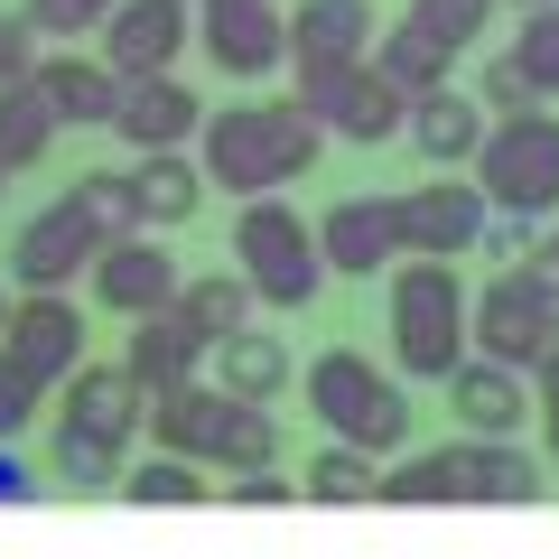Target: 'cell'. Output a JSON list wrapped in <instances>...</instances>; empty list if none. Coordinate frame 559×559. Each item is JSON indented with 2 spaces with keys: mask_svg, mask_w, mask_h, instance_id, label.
I'll list each match as a JSON object with an SVG mask.
<instances>
[{
  "mask_svg": "<svg viewBox=\"0 0 559 559\" xmlns=\"http://www.w3.org/2000/svg\"><path fill=\"white\" fill-rule=\"evenodd\" d=\"M318 140L326 131L299 112V103H234V112H205L197 168H205V187H224V197H280L289 178L318 168Z\"/></svg>",
  "mask_w": 559,
  "mask_h": 559,
  "instance_id": "cell-1",
  "label": "cell"
},
{
  "mask_svg": "<svg viewBox=\"0 0 559 559\" xmlns=\"http://www.w3.org/2000/svg\"><path fill=\"white\" fill-rule=\"evenodd\" d=\"M457 355H466V280H457V261H439V252L392 261V364L411 382H448Z\"/></svg>",
  "mask_w": 559,
  "mask_h": 559,
  "instance_id": "cell-2",
  "label": "cell"
},
{
  "mask_svg": "<svg viewBox=\"0 0 559 559\" xmlns=\"http://www.w3.org/2000/svg\"><path fill=\"white\" fill-rule=\"evenodd\" d=\"M299 392H308V411H318L326 439L364 448V457H392V448L411 439V401L392 392V373H382L364 345H326V355L299 373Z\"/></svg>",
  "mask_w": 559,
  "mask_h": 559,
  "instance_id": "cell-3",
  "label": "cell"
},
{
  "mask_svg": "<svg viewBox=\"0 0 559 559\" xmlns=\"http://www.w3.org/2000/svg\"><path fill=\"white\" fill-rule=\"evenodd\" d=\"M234 271L252 280L261 308H308V299H318V280H326L318 224H308L299 205H280V197H242V215H234Z\"/></svg>",
  "mask_w": 559,
  "mask_h": 559,
  "instance_id": "cell-4",
  "label": "cell"
},
{
  "mask_svg": "<svg viewBox=\"0 0 559 559\" xmlns=\"http://www.w3.org/2000/svg\"><path fill=\"white\" fill-rule=\"evenodd\" d=\"M476 197L503 205V215H559V121H550V103L485 121V140H476Z\"/></svg>",
  "mask_w": 559,
  "mask_h": 559,
  "instance_id": "cell-5",
  "label": "cell"
},
{
  "mask_svg": "<svg viewBox=\"0 0 559 559\" xmlns=\"http://www.w3.org/2000/svg\"><path fill=\"white\" fill-rule=\"evenodd\" d=\"M550 326H559V299L522 271V261H495V280H485L476 308H466V355H495V364H513V373H532L540 345H550Z\"/></svg>",
  "mask_w": 559,
  "mask_h": 559,
  "instance_id": "cell-6",
  "label": "cell"
},
{
  "mask_svg": "<svg viewBox=\"0 0 559 559\" xmlns=\"http://www.w3.org/2000/svg\"><path fill=\"white\" fill-rule=\"evenodd\" d=\"M197 10V47L215 57V75L252 84L271 66H289V10L280 0H187Z\"/></svg>",
  "mask_w": 559,
  "mask_h": 559,
  "instance_id": "cell-7",
  "label": "cell"
},
{
  "mask_svg": "<svg viewBox=\"0 0 559 559\" xmlns=\"http://www.w3.org/2000/svg\"><path fill=\"white\" fill-rule=\"evenodd\" d=\"M0 355L20 364L38 392H57V382L84 364V308L66 299V289H20V308H10V326H0Z\"/></svg>",
  "mask_w": 559,
  "mask_h": 559,
  "instance_id": "cell-8",
  "label": "cell"
},
{
  "mask_svg": "<svg viewBox=\"0 0 559 559\" xmlns=\"http://www.w3.org/2000/svg\"><path fill=\"white\" fill-rule=\"evenodd\" d=\"M485 215H495V205L476 197V178H419V187H401V197H392V234H401V252H439V261L476 252Z\"/></svg>",
  "mask_w": 559,
  "mask_h": 559,
  "instance_id": "cell-9",
  "label": "cell"
},
{
  "mask_svg": "<svg viewBox=\"0 0 559 559\" xmlns=\"http://www.w3.org/2000/svg\"><path fill=\"white\" fill-rule=\"evenodd\" d=\"M187 38H197V10L187 0H112V20H103V66L121 84L131 75H178Z\"/></svg>",
  "mask_w": 559,
  "mask_h": 559,
  "instance_id": "cell-10",
  "label": "cell"
},
{
  "mask_svg": "<svg viewBox=\"0 0 559 559\" xmlns=\"http://www.w3.org/2000/svg\"><path fill=\"white\" fill-rule=\"evenodd\" d=\"M94 224L75 215V197H57V205H38V215L20 224V242H10V271H20V289H66V280H84L94 271Z\"/></svg>",
  "mask_w": 559,
  "mask_h": 559,
  "instance_id": "cell-11",
  "label": "cell"
},
{
  "mask_svg": "<svg viewBox=\"0 0 559 559\" xmlns=\"http://www.w3.org/2000/svg\"><path fill=\"white\" fill-rule=\"evenodd\" d=\"M178 252L168 242H150V234H121V242H103L94 252V299L112 308V318H150V308H168L178 299Z\"/></svg>",
  "mask_w": 559,
  "mask_h": 559,
  "instance_id": "cell-12",
  "label": "cell"
},
{
  "mask_svg": "<svg viewBox=\"0 0 559 559\" xmlns=\"http://www.w3.org/2000/svg\"><path fill=\"white\" fill-rule=\"evenodd\" d=\"M224 419H234V392H215L205 373H187V382H168V392H150V411H140V429L168 448V457H197V466H215V448H224Z\"/></svg>",
  "mask_w": 559,
  "mask_h": 559,
  "instance_id": "cell-13",
  "label": "cell"
},
{
  "mask_svg": "<svg viewBox=\"0 0 559 559\" xmlns=\"http://www.w3.org/2000/svg\"><path fill=\"white\" fill-rule=\"evenodd\" d=\"M140 411H150V392H140L121 364H75V373L57 382V419H66V429H84V439L131 448L140 439Z\"/></svg>",
  "mask_w": 559,
  "mask_h": 559,
  "instance_id": "cell-14",
  "label": "cell"
},
{
  "mask_svg": "<svg viewBox=\"0 0 559 559\" xmlns=\"http://www.w3.org/2000/svg\"><path fill=\"white\" fill-rule=\"evenodd\" d=\"M392 252H401V234H392V197H336L318 215V261L336 280H373V271H392Z\"/></svg>",
  "mask_w": 559,
  "mask_h": 559,
  "instance_id": "cell-15",
  "label": "cell"
},
{
  "mask_svg": "<svg viewBox=\"0 0 559 559\" xmlns=\"http://www.w3.org/2000/svg\"><path fill=\"white\" fill-rule=\"evenodd\" d=\"M448 411L466 419V439H513L522 419H532V373H513V364H495V355H457Z\"/></svg>",
  "mask_w": 559,
  "mask_h": 559,
  "instance_id": "cell-16",
  "label": "cell"
},
{
  "mask_svg": "<svg viewBox=\"0 0 559 559\" xmlns=\"http://www.w3.org/2000/svg\"><path fill=\"white\" fill-rule=\"evenodd\" d=\"M112 131L131 140V150H187V140L205 131V103L187 94L178 75H131L112 103Z\"/></svg>",
  "mask_w": 559,
  "mask_h": 559,
  "instance_id": "cell-17",
  "label": "cell"
},
{
  "mask_svg": "<svg viewBox=\"0 0 559 559\" xmlns=\"http://www.w3.org/2000/svg\"><path fill=\"white\" fill-rule=\"evenodd\" d=\"M121 373H131L140 392H168V382L205 373V336H197V318H187L178 299H168V308H150V318H131V345H121Z\"/></svg>",
  "mask_w": 559,
  "mask_h": 559,
  "instance_id": "cell-18",
  "label": "cell"
},
{
  "mask_svg": "<svg viewBox=\"0 0 559 559\" xmlns=\"http://www.w3.org/2000/svg\"><path fill=\"white\" fill-rule=\"evenodd\" d=\"M485 103L476 94H457V84H429V94H411V112H401V131H411V150L429 168H466L476 159V140H485Z\"/></svg>",
  "mask_w": 559,
  "mask_h": 559,
  "instance_id": "cell-19",
  "label": "cell"
},
{
  "mask_svg": "<svg viewBox=\"0 0 559 559\" xmlns=\"http://www.w3.org/2000/svg\"><path fill=\"white\" fill-rule=\"evenodd\" d=\"M28 84L47 94V112H57V131H112L121 75H112L103 57H38V66H28Z\"/></svg>",
  "mask_w": 559,
  "mask_h": 559,
  "instance_id": "cell-20",
  "label": "cell"
},
{
  "mask_svg": "<svg viewBox=\"0 0 559 559\" xmlns=\"http://www.w3.org/2000/svg\"><path fill=\"white\" fill-rule=\"evenodd\" d=\"M373 0H299L289 10V66H364L373 47Z\"/></svg>",
  "mask_w": 559,
  "mask_h": 559,
  "instance_id": "cell-21",
  "label": "cell"
},
{
  "mask_svg": "<svg viewBox=\"0 0 559 559\" xmlns=\"http://www.w3.org/2000/svg\"><path fill=\"white\" fill-rule=\"evenodd\" d=\"M289 373H299V364H289V345H280L271 326H242V336L205 345V382L234 392V401H280V392H289Z\"/></svg>",
  "mask_w": 559,
  "mask_h": 559,
  "instance_id": "cell-22",
  "label": "cell"
},
{
  "mask_svg": "<svg viewBox=\"0 0 559 559\" xmlns=\"http://www.w3.org/2000/svg\"><path fill=\"white\" fill-rule=\"evenodd\" d=\"M131 205H140V234H178L205 205V168L187 150H140L131 159Z\"/></svg>",
  "mask_w": 559,
  "mask_h": 559,
  "instance_id": "cell-23",
  "label": "cell"
},
{
  "mask_svg": "<svg viewBox=\"0 0 559 559\" xmlns=\"http://www.w3.org/2000/svg\"><path fill=\"white\" fill-rule=\"evenodd\" d=\"M466 503H540V457L522 439H457Z\"/></svg>",
  "mask_w": 559,
  "mask_h": 559,
  "instance_id": "cell-24",
  "label": "cell"
},
{
  "mask_svg": "<svg viewBox=\"0 0 559 559\" xmlns=\"http://www.w3.org/2000/svg\"><path fill=\"white\" fill-rule=\"evenodd\" d=\"M364 66H373L382 84H392V94H429V84H448V47L429 38V28L419 20H392V28H373V47H364Z\"/></svg>",
  "mask_w": 559,
  "mask_h": 559,
  "instance_id": "cell-25",
  "label": "cell"
},
{
  "mask_svg": "<svg viewBox=\"0 0 559 559\" xmlns=\"http://www.w3.org/2000/svg\"><path fill=\"white\" fill-rule=\"evenodd\" d=\"M401 112H411V94H392L373 66H355V75L336 84V103H326V131L355 140V150H382V140L401 131Z\"/></svg>",
  "mask_w": 559,
  "mask_h": 559,
  "instance_id": "cell-26",
  "label": "cell"
},
{
  "mask_svg": "<svg viewBox=\"0 0 559 559\" xmlns=\"http://www.w3.org/2000/svg\"><path fill=\"white\" fill-rule=\"evenodd\" d=\"M47 150H57V112L28 75H10L0 84V168H38Z\"/></svg>",
  "mask_w": 559,
  "mask_h": 559,
  "instance_id": "cell-27",
  "label": "cell"
},
{
  "mask_svg": "<svg viewBox=\"0 0 559 559\" xmlns=\"http://www.w3.org/2000/svg\"><path fill=\"white\" fill-rule=\"evenodd\" d=\"M178 308L197 318V336L215 345V336H242L261 299H252V280H242V271H205V280H178Z\"/></svg>",
  "mask_w": 559,
  "mask_h": 559,
  "instance_id": "cell-28",
  "label": "cell"
},
{
  "mask_svg": "<svg viewBox=\"0 0 559 559\" xmlns=\"http://www.w3.org/2000/svg\"><path fill=\"white\" fill-rule=\"evenodd\" d=\"M373 503H466V485H457V448H419V457L382 466V476H373Z\"/></svg>",
  "mask_w": 559,
  "mask_h": 559,
  "instance_id": "cell-29",
  "label": "cell"
},
{
  "mask_svg": "<svg viewBox=\"0 0 559 559\" xmlns=\"http://www.w3.org/2000/svg\"><path fill=\"white\" fill-rule=\"evenodd\" d=\"M47 485H66V495H103V485H121V448L112 439H84V429H66L47 439Z\"/></svg>",
  "mask_w": 559,
  "mask_h": 559,
  "instance_id": "cell-30",
  "label": "cell"
},
{
  "mask_svg": "<svg viewBox=\"0 0 559 559\" xmlns=\"http://www.w3.org/2000/svg\"><path fill=\"white\" fill-rule=\"evenodd\" d=\"M373 476H382V466L364 457V448H345V439H326L318 457H308V476H299V495H308V503H373Z\"/></svg>",
  "mask_w": 559,
  "mask_h": 559,
  "instance_id": "cell-31",
  "label": "cell"
},
{
  "mask_svg": "<svg viewBox=\"0 0 559 559\" xmlns=\"http://www.w3.org/2000/svg\"><path fill=\"white\" fill-rule=\"evenodd\" d=\"M75 215L94 224V242H121V234H140V205H131V168H94V178L75 187Z\"/></svg>",
  "mask_w": 559,
  "mask_h": 559,
  "instance_id": "cell-32",
  "label": "cell"
},
{
  "mask_svg": "<svg viewBox=\"0 0 559 559\" xmlns=\"http://www.w3.org/2000/svg\"><path fill=\"white\" fill-rule=\"evenodd\" d=\"M121 495H131V503H205V495H215V476H205L197 457H168V448H159V466H131Z\"/></svg>",
  "mask_w": 559,
  "mask_h": 559,
  "instance_id": "cell-33",
  "label": "cell"
},
{
  "mask_svg": "<svg viewBox=\"0 0 559 559\" xmlns=\"http://www.w3.org/2000/svg\"><path fill=\"white\" fill-rule=\"evenodd\" d=\"M215 466H280V419H271V401H234Z\"/></svg>",
  "mask_w": 559,
  "mask_h": 559,
  "instance_id": "cell-34",
  "label": "cell"
},
{
  "mask_svg": "<svg viewBox=\"0 0 559 559\" xmlns=\"http://www.w3.org/2000/svg\"><path fill=\"white\" fill-rule=\"evenodd\" d=\"M513 66H522V75H532V94H540V103L559 94V0H540V10H522Z\"/></svg>",
  "mask_w": 559,
  "mask_h": 559,
  "instance_id": "cell-35",
  "label": "cell"
},
{
  "mask_svg": "<svg viewBox=\"0 0 559 559\" xmlns=\"http://www.w3.org/2000/svg\"><path fill=\"white\" fill-rule=\"evenodd\" d=\"M495 10H503V0H411V20L429 28L448 57H457V47H476V28L495 20Z\"/></svg>",
  "mask_w": 559,
  "mask_h": 559,
  "instance_id": "cell-36",
  "label": "cell"
},
{
  "mask_svg": "<svg viewBox=\"0 0 559 559\" xmlns=\"http://www.w3.org/2000/svg\"><path fill=\"white\" fill-rule=\"evenodd\" d=\"M112 20V0H28V28L38 38H94Z\"/></svg>",
  "mask_w": 559,
  "mask_h": 559,
  "instance_id": "cell-37",
  "label": "cell"
},
{
  "mask_svg": "<svg viewBox=\"0 0 559 559\" xmlns=\"http://www.w3.org/2000/svg\"><path fill=\"white\" fill-rule=\"evenodd\" d=\"M289 495H299V476H280V466H234V485H224V503H242V513H271Z\"/></svg>",
  "mask_w": 559,
  "mask_h": 559,
  "instance_id": "cell-38",
  "label": "cell"
},
{
  "mask_svg": "<svg viewBox=\"0 0 559 559\" xmlns=\"http://www.w3.org/2000/svg\"><path fill=\"white\" fill-rule=\"evenodd\" d=\"M476 103H485V112H532V75H522V66L513 57H495V66H485V75H476Z\"/></svg>",
  "mask_w": 559,
  "mask_h": 559,
  "instance_id": "cell-39",
  "label": "cell"
},
{
  "mask_svg": "<svg viewBox=\"0 0 559 559\" xmlns=\"http://www.w3.org/2000/svg\"><path fill=\"white\" fill-rule=\"evenodd\" d=\"M532 242H540V215H503V205H495L485 234H476V252H485V261H522Z\"/></svg>",
  "mask_w": 559,
  "mask_h": 559,
  "instance_id": "cell-40",
  "label": "cell"
},
{
  "mask_svg": "<svg viewBox=\"0 0 559 559\" xmlns=\"http://www.w3.org/2000/svg\"><path fill=\"white\" fill-rule=\"evenodd\" d=\"M38 401H47V392H38V382H28L10 355H0V439H20L28 419H38Z\"/></svg>",
  "mask_w": 559,
  "mask_h": 559,
  "instance_id": "cell-41",
  "label": "cell"
},
{
  "mask_svg": "<svg viewBox=\"0 0 559 559\" xmlns=\"http://www.w3.org/2000/svg\"><path fill=\"white\" fill-rule=\"evenodd\" d=\"M38 495H47V476H38V466H20V448L0 439V513H20V503H38Z\"/></svg>",
  "mask_w": 559,
  "mask_h": 559,
  "instance_id": "cell-42",
  "label": "cell"
},
{
  "mask_svg": "<svg viewBox=\"0 0 559 559\" xmlns=\"http://www.w3.org/2000/svg\"><path fill=\"white\" fill-rule=\"evenodd\" d=\"M28 66H38V28L0 10V84H10V75H28Z\"/></svg>",
  "mask_w": 559,
  "mask_h": 559,
  "instance_id": "cell-43",
  "label": "cell"
},
{
  "mask_svg": "<svg viewBox=\"0 0 559 559\" xmlns=\"http://www.w3.org/2000/svg\"><path fill=\"white\" fill-rule=\"evenodd\" d=\"M532 401H540V419L559 411V326H550V345H540V364H532Z\"/></svg>",
  "mask_w": 559,
  "mask_h": 559,
  "instance_id": "cell-44",
  "label": "cell"
},
{
  "mask_svg": "<svg viewBox=\"0 0 559 559\" xmlns=\"http://www.w3.org/2000/svg\"><path fill=\"white\" fill-rule=\"evenodd\" d=\"M540 429H550V466H559V411H550V419H540Z\"/></svg>",
  "mask_w": 559,
  "mask_h": 559,
  "instance_id": "cell-45",
  "label": "cell"
},
{
  "mask_svg": "<svg viewBox=\"0 0 559 559\" xmlns=\"http://www.w3.org/2000/svg\"><path fill=\"white\" fill-rule=\"evenodd\" d=\"M0 326H10V289H0Z\"/></svg>",
  "mask_w": 559,
  "mask_h": 559,
  "instance_id": "cell-46",
  "label": "cell"
},
{
  "mask_svg": "<svg viewBox=\"0 0 559 559\" xmlns=\"http://www.w3.org/2000/svg\"><path fill=\"white\" fill-rule=\"evenodd\" d=\"M513 10H540V0H513Z\"/></svg>",
  "mask_w": 559,
  "mask_h": 559,
  "instance_id": "cell-47",
  "label": "cell"
},
{
  "mask_svg": "<svg viewBox=\"0 0 559 559\" xmlns=\"http://www.w3.org/2000/svg\"><path fill=\"white\" fill-rule=\"evenodd\" d=\"M0 187H10V168H0Z\"/></svg>",
  "mask_w": 559,
  "mask_h": 559,
  "instance_id": "cell-48",
  "label": "cell"
}]
</instances>
